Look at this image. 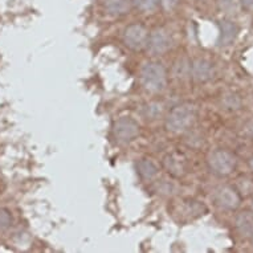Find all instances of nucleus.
Masks as SVG:
<instances>
[{
    "instance_id": "f257e3e1",
    "label": "nucleus",
    "mask_w": 253,
    "mask_h": 253,
    "mask_svg": "<svg viewBox=\"0 0 253 253\" xmlns=\"http://www.w3.org/2000/svg\"><path fill=\"white\" fill-rule=\"evenodd\" d=\"M196 120L195 105L179 104L171 109L166 117V127L171 133L180 134L184 133L191 127Z\"/></svg>"
},
{
    "instance_id": "f03ea898",
    "label": "nucleus",
    "mask_w": 253,
    "mask_h": 253,
    "mask_svg": "<svg viewBox=\"0 0 253 253\" xmlns=\"http://www.w3.org/2000/svg\"><path fill=\"white\" fill-rule=\"evenodd\" d=\"M141 83L151 93L162 91L167 85V72L161 62L147 61L141 68Z\"/></svg>"
},
{
    "instance_id": "7ed1b4c3",
    "label": "nucleus",
    "mask_w": 253,
    "mask_h": 253,
    "mask_svg": "<svg viewBox=\"0 0 253 253\" xmlns=\"http://www.w3.org/2000/svg\"><path fill=\"white\" fill-rule=\"evenodd\" d=\"M112 135L118 145H127L139 135V125L131 117H121L113 124Z\"/></svg>"
},
{
    "instance_id": "20e7f679",
    "label": "nucleus",
    "mask_w": 253,
    "mask_h": 253,
    "mask_svg": "<svg viewBox=\"0 0 253 253\" xmlns=\"http://www.w3.org/2000/svg\"><path fill=\"white\" fill-rule=\"evenodd\" d=\"M237 159L228 150H216L208 157V166L213 174L227 176L236 169Z\"/></svg>"
},
{
    "instance_id": "39448f33",
    "label": "nucleus",
    "mask_w": 253,
    "mask_h": 253,
    "mask_svg": "<svg viewBox=\"0 0 253 253\" xmlns=\"http://www.w3.org/2000/svg\"><path fill=\"white\" fill-rule=\"evenodd\" d=\"M147 39H149V32L145 25L130 24L126 27L124 31V42L131 50H142L147 45Z\"/></svg>"
},
{
    "instance_id": "423d86ee",
    "label": "nucleus",
    "mask_w": 253,
    "mask_h": 253,
    "mask_svg": "<svg viewBox=\"0 0 253 253\" xmlns=\"http://www.w3.org/2000/svg\"><path fill=\"white\" fill-rule=\"evenodd\" d=\"M215 204L225 211H235L240 207L241 196L236 188L231 186H223L217 188L213 196Z\"/></svg>"
},
{
    "instance_id": "0eeeda50",
    "label": "nucleus",
    "mask_w": 253,
    "mask_h": 253,
    "mask_svg": "<svg viewBox=\"0 0 253 253\" xmlns=\"http://www.w3.org/2000/svg\"><path fill=\"white\" fill-rule=\"evenodd\" d=\"M147 49L154 56L165 54L171 48V36L165 28H155L149 34L147 39Z\"/></svg>"
},
{
    "instance_id": "6e6552de",
    "label": "nucleus",
    "mask_w": 253,
    "mask_h": 253,
    "mask_svg": "<svg viewBox=\"0 0 253 253\" xmlns=\"http://www.w3.org/2000/svg\"><path fill=\"white\" fill-rule=\"evenodd\" d=\"M163 167L165 170L174 178H180L186 174L187 170V159L180 153H170L163 158Z\"/></svg>"
},
{
    "instance_id": "1a4fd4ad",
    "label": "nucleus",
    "mask_w": 253,
    "mask_h": 253,
    "mask_svg": "<svg viewBox=\"0 0 253 253\" xmlns=\"http://www.w3.org/2000/svg\"><path fill=\"white\" fill-rule=\"evenodd\" d=\"M190 75L198 83H207L215 75V68L212 65V62H210L208 60L198 58L195 61H192L190 65Z\"/></svg>"
},
{
    "instance_id": "9d476101",
    "label": "nucleus",
    "mask_w": 253,
    "mask_h": 253,
    "mask_svg": "<svg viewBox=\"0 0 253 253\" xmlns=\"http://www.w3.org/2000/svg\"><path fill=\"white\" fill-rule=\"evenodd\" d=\"M219 45H231L239 34V27L232 20H220L219 21Z\"/></svg>"
},
{
    "instance_id": "9b49d317",
    "label": "nucleus",
    "mask_w": 253,
    "mask_h": 253,
    "mask_svg": "<svg viewBox=\"0 0 253 253\" xmlns=\"http://www.w3.org/2000/svg\"><path fill=\"white\" fill-rule=\"evenodd\" d=\"M235 227L243 237L253 236V211L245 210L236 216Z\"/></svg>"
},
{
    "instance_id": "f8f14e48",
    "label": "nucleus",
    "mask_w": 253,
    "mask_h": 253,
    "mask_svg": "<svg viewBox=\"0 0 253 253\" xmlns=\"http://www.w3.org/2000/svg\"><path fill=\"white\" fill-rule=\"evenodd\" d=\"M106 12L113 16H122L130 12L133 7V0H104Z\"/></svg>"
},
{
    "instance_id": "ddd939ff",
    "label": "nucleus",
    "mask_w": 253,
    "mask_h": 253,
    "mask_svg": "<svg viewBox=\"0 0 253 253\" xmlns=\"http://www.w3.org/2000/svg\"><path fill=\"white\" fill-rule=\"evenodd\" d=\"M137 172L143 180H151L159 172V167H158L157 163L149 159V158H143V159L138 161Z\"/></svg>"
},
{
    "instance_id": "4468645a",
    "label": "nucleus",
    "mask_w": 253,
    "mask_h": 253,
    "mask_svg": "<svg viewBox=\"0 0 253 253\" xmlns=\"http://www.w3.org/2000/svg\"><path fill=\"white\" fill-rule=\"evenodd\" d=\"M241 7L240 0H217V8L227 16H237Z\"/></svg>"
},
{
    "instance_id": "2eb2a0df",
    "label": "nucleus",
    "mask_w": 253,
    "mask_h": 253,
    "mask_svg": "<svg viewBox=\"0 0 253 253\" xmlns=\"http://www.w3.org/2000/svg\"><path fill=\"white\" fill-rule=\"evenodd\" d=\"M184 212H186L187 215H190V217H199V216L204 215L207 212V208H206L204 204L200 203V202L188 200L184 204Z\"/></svg>"
},
{
    "instance_id": "dca6fc26",
    "label": "nucleus",
    "mask_w": 253,
    "mask_h": 253,
    "mask_svg": "<svg viewBox=\"0 0 253 253\" xmlns=\"http://www.w3.org/2000/svg\"><path fill=\"white\" fill-rule=\"evenodd\" d=\"M165 112V105L162 102H150L145 106V116L150 120H157Z\"/></svg>"
},
{
    "instance_id": "f3484780",
    "label": "nucleus",
    "mask_w": 253,
    "mask_h": 253,
    "mask_svg": "<svg viewBox=\"0 0 253 253\" xmlns=\"http://www.w3.org/2000/svg\"><path fill=\"white\" fill-rule=\"evenodd\" d=\"M12 213L7 208H0V232L7 231L12 225Z\"/></svg>"
},
{
    "instance_id": "a211bd4d",
    "label": "nucleus",
    "mask_w": 253,
    "mask_h": 253,
    "mask_svg": "<svg viewBox=\"0 0 253 253\" xmlns=\"http://www.w3.org/2000/svg\"><path fill=\"white\" fill-rule=\"evenodd\" d=\"M158 1L159 0H133V5H135L139 11L149 12V11L155 9V7L158 5Z\"/></svg>"
},
{
    "instance_id": "6ab92c4d",
    "label": "nucleus",
    "mask_w": 253,
    "mask_h": 253,
    "mask_svg": "<svg viewBox=\"0 0 253 253\" xmlns=\"http://www.w3.org/2000/svg\"><path fill=\"white\" fill-rule=\"evenodd\" d=\"M223 104L225 105V108L231 109V110H237V109H240L241 106V100L237 94L231 93V94H227V96L224 97Z\"/></svg>"
},
{
    "instance_id": "aec40b11",
    "label": "nucleus",
    "mask_w": 253,
    "mask_h": 253,
    "mask_svg": "<svg viewBox=\"0 0 253 253\" xmlns=\"http://www.w3.org/2000/svg\"><path fill=\"white\" fill-rule=\"evenodd\" d=\"M158 3L162 5L163 9H166V11H172V9H175L178 7L179 0H159Z\"/></svg>"
},
{
    "instance_id": "412c9836",
    "label": "nucleus",
    "mask_w": 253,
    "mask_h": 253,
    "mask_svg": "<svg viewBox=\"0 0 253 253\" xmlns=\"http://www.w3.org/2000/svg\"><path fill=\"white\" fill-rule=\"evenodd\" d=\"M240 1H241V5H243L245 9L253 11V0H240Z\"/></svg>"
},
{
    "instance_id": "4be33fe9",
    "label": "nucleus",
    "mask_w": 253,
    "mask_h": 253,
    "mask_svg": "<svg viewBox=\"0 0 253 253\" xmlns=\"http://www.w3.org/2000/svg\"><path fill=\"white\" fill-rule=\"evenodd\" d=\"M247 131H248L249 135L253 138V120H251L248 124H247Z\"/></svg>"
},
{
    "instance_id": "5701e85b",
    "label": "nucleus",
    "mask_w": 253,
    "mask_h": 253,
    "mask_svg": "<svg viewBox=\"0 0 253 253\" xmlns=\"http://www.w3.org/2000/svg\"><path fill=\"white\" fill-rule=\"evenodd\" d=\"M249 167H251V170L253 171V157H251V159H249Z\"/></svg>"
},
{
    "instance_id": "b1692460",
    "label": "nucleus",
    "mask_w": 253,
    "mask_h": 253,
    "mask_svg": "<svg viewBox=\"0 0 253 253\" xmlns=\"http://www.w3.org/2000/svg\"><path fill=\"white\" fill-rule=\"evenodd\" d=\"M251 210L253 211V200H252V204H251Z\"/></svg>"
},
{
    "instance_id": "393cba45",
    "label": "nucleus",
    "mask_w": 253,
    "mask_h": 253,
    "mask_svg": "<svg viewBox=\"0 0 253 253\" xmlns=\"http://www.w3.org/2000/svg\"><path fill=\"white\" fill-rule=\"evenodd\" d=\"M252 237H253V236H252Z\"/></svg>"
}]
</instances>
